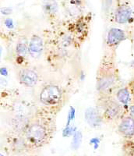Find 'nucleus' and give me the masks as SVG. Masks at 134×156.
I'll use <instances>...</instances> for the list:
<instances>
[{
	"label": "nucleus",
	"instance_id": "nucleus-2",
	"mask_svg": "<svg viewBox=\"0 0 134 156\" xmlns=\"http://www.w3.org/2000/svg\"><path fill=\"white\" fill-rule=\"evenodd\" d=\"M119 73L115 51L107 48L101 56L96 74V89L100 95H108L119 82Z\"/></svg>",
	"mask_w": 134,
	"mask_h": 156
},
{
	"label": "nucleus",
	"instance_id": "nucleus-5",
	"mask_svg": "<svg viewBox=\"0 0 134 156\" xmlns=\"http://www.w3.org/2000/svg\"><path fill=\"white\" fill-rule=\"evenodd\" d=\"M39 75L35 69L23 67L18 72L19 83L25 88H34L38 84Z\"/></svg>",
	"mask_w": 134,
	"mask_h": 156
},
{
	"label": "nucleus",
	"instance_id": "nucleus-13",
	"mask_svg": "<svg viewBox=\"0 0 134 156\" xmlns=\"http://www.w3.org/2000/svg\"><path fill=\"white\" fill-rule=\"evenodd\" d=\"M16 52L18 55L22 57L25 56L26 54L28 52V46H27L25 42H19L16 45Z\"/></svg>",
	"mask_w": 134,
	"mask_h": 156
},
{
	"label": "nucleus",
	"instance_id": "nucleus-7",
	"mask_svg": "<svg viewBox=\"0 0 134 156\" xmlns=\"http://www.w3.org/2000/svg\"><path fill=\"white\" fill-rule=\"evenodd\" d=\"M118 133L126 139L134 138V116H124L117 127Z\"/></svg>",
	"mask_w": 134,
	"mask_h": 156
},
{
	"label": "nucleus",
	"instance_id": "nucleus-10",
	"mask_svg": "<svg viewBox=\"0 0 134 156\" xmlns=\"http://www.w3.org/2000/svg\"><path fill=\"white\" fill-rule=\"evenodd\" d=\"M87 121L91 126H98L100 125V123L103 120L102 116L100 115L99 112L94 108H89L87 109L85 115Z\"/></svg>",
	"mask_w": 134,
	"mask_h": 156
},
{
	"label": "nucleus",
	"instance_id": "nucleus-9",
	"mask_svg": "<svg viewBox=\"0 0 134 156\" xmlns=\"http://www.w3.org/2000/svg\"><path fill=\"white\" fill-rule=\"evenodd\" d=\"M132 10L126 6L119 7L115 12V21L119 23H126L129 22L132 17Z\"/></svg>",
	"mask_w": 134,
	"mask_h": 156
},
{
	"label": "nucleus",
	"instance_id": "nucleus-4",
	"mask_svg": "<svg viewBox=\"0 0 134 156\" xmlns=\"http://www.w3.org/2000/svg\"><path fill=\"white\" fill-rule=\"evenodd\" d=\"M108 95H101V107L103 109L101 116L103 120L110 123L117 120L122 116L123 108L116 99L108 97Z\"/></svg>",
	"mask_w": 134,
	"mask_h": 156
},
{
	"label": "nucleus",
	"instance_id": "nucleus-3",
	"mask_svg": "<svg viewBox=\"0 0 134 156\" xmlns=\"http://www.w3.org/2000/svg\"><path fill=\"white\" fill-rule=\"evenodd\" d=\"M39 100L45 108L58 113L64 101L63 89L57 84H49L44 87L39 95Z\"/></svg>",
	"mask_w": 134,
	"mask_h": 156
},
{
	"label": "nucleus",
	"instance_id": "nucleus-8",
	"mask_svg": "<svg viewBox=\"0 0 134 156\" xmlns=\"http://www.w3.org/2000/svg\"><path fill=\"white\" fill-rule=\"evenodd\" d=\"M43 39L38 35H33L28 44V53L34 59L38 58L43 52Z\"/></svg>",
	"mask_w": 134,
	"mask_h": 156
},
{
	"label": "nucleus",
	"instance_id": "nucleus-11",
	"mask_svg": "<svg viewBox=\"0 0 134 156\" xmlns=\"http://www.w3.org/2000/svg\"><path fill=\"white\" fill-rule=\"evenodd\" d=\"M132 94L129 87H124L119 89L115 94V98L122 105H127L131 101Z\"/></svg>",
	"mask_w": 134,
	"mask_h": 156
},
{
	"label": "nucleus",
	"instance_id": "nucleus-1",
	"mask_svg": "<svg viewBox=\"0 0 134 156\" xmlns=\"http://www.w3.org/2000/svg\"><path fill=\"white\" fill-rule=\"evenodd\" d=\"M56 112L47 108L38 110L23 128V137L27 146L40 148L50 143L56 133Z\"/></svg>",
	"mask_w": 134,
	"mask_h": 156
},
{
	"label": "nucleus",
	"instance_id": "nucleus-6",
	"mask_svg": "<svg viewBox=\"0 0 134 156\" xmlns=\"http://www.w3.org/2000/svg\"><path fill=\"white\" fill-rule=\"evenodd\" d=\"M126 39V35L124 30L119 28H111L108 32L105 41L107 48L115 51V48Z\"/></svg>",
	"mask_w": 134,
	"mask_h": 156
},
{
	"label": "nucleus",
	"instance_id": "nucleus-12",
	"mask_svg": "<svg viewBox=\"0 0 134 156\" xmlns=\"http://www.w3.org/2000/svg\"><path fill=\"white\" fill-rule=\"evenodd\" d=\"M123 156H134V138L126 139L122 146Z\"/></svg>",
	"mask_w": 134,
	"mask_h": 156
},
{
	"label": "nucleus",
	"instance_id": "nucleus-14",
	"mask_svg": "<svg viewBox=\"0 0 134 156\" xmlns=\"http://www.w3.org/2000/svg\"><path fill=\"white\" fill-rule=\"evenodd\" d=\"M130 110H131V113L133 116H134V105L133 106H131V108H130Z\"/></svg>",
	"mask_w": 134,
	"mask_h": 156
}]
</instances>
